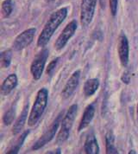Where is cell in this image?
<instances>
[{
  "label": "cell",
  "mask_w": 138,
  "mask_h": 154,
  "mask_svg": "<svg viewBox=\"0 0 138 154\" xmlns=\"http://www.w3.org/2000/svg\"><path fill=\"white\" fill-rule=\"evenodd\" d=\"M11 57H12V54H11L10 50H6V51L2 52L1 56H0L2 67H4V68L9 67L10 64V62H11Z\"/></svg>",
  "instance_id": "e0dca14e"
},
{
  "label": "cell",
  "mask_w": 138,
  "mask_h": 154,
  "mask_svg": "<svg viewBox=\"0 0 138 154\" xmlns=\"http://www.w3.org/2000/svg\"><path fill=\"white\" fill-rule=\"evenodd\" d=\"M85 152L86 154L99 153V146L96 137L93 133H91L86 137V140L85 142Z\"/></svg>",
  "instance_id": "7c38bea8"
},
{
  "label": "cell",
  "mask_w": 138,
  "mask_h": 154,
  "mask_svg": "<svg viewBox=\"0 0 138 154\" xmlns=\"http://www.w3.org/2000/svg\"><path fill=\"white\" fill-rule=\"evenodd\" d=\"M95 114V108L93 105H89L86 109L85 112L83 113L82 119L80 120V123L79 125V131H81L83 129H85L86 127L89 126V124L92 122V120L94 117Z\"/></svg>",
  "instance_id": "8fae6325"
},
{
  "label": "cell",
  "mask_w": 138,
  "mask_h": 154,
  "mask_svg": "<svg viewBox=\"0 0 138 154\" xmlns=\"http://www.w3.org/2000/svg\"><path fill=\"white\" fill-rule=\"evenodd\" d=\"M76 29H77V22L75 20H73L66 26V28L63 29L62 34L57 38L55 43V49L57 50L63 49L66 46L67 42H68L69 39L75 33Z\"/></svg>",
  "instance_id": "ba28073f"
},
{
  "label": "cell",
  "mask_w": 138,
  "mask_h": 154,
  "mask_svg": "<svg viewBox=\"0 0 138 154\" xmlns=\"http://www.w3.org/2000/svg\"><path fill=\"white\" fill-rule=\"evenodd\" d=\"M114 150V135L109 132L106 134V154H112Z\"/></svg>",
  "instance_id": "ac0fdd59"
},
{
  "label": "cell",
  "mask_w": 138,
  "mask_h": 154,
  "mask_svg": "<svg viewBox=\"0 0 138 154\" xmlns=\"http://www.w3.org/2000/svg\"><path fill=\"white\" fill-rule=\"evenodd\" d=\"M99 2H100V5H101V7L102 8L105 7L107 0H99Z\"/></svg>",
  "instance_id": "d4e9b609"
},
{
  "label": "cell",
  "mask_w": 138,
  "mask_h": 154,
  "mask_svg": "<svg viewBox=\"0 0 138 154\" xmlns=\"http://www.w3.org/2000/svg\"><path fill=\"white\" fill-rule=\"evenodd\" d=\"M77 110H78V106L76 104L71 106L69 107L68 111L65 114V116L62 118V127H61V130L57 136V143L58 144H62L63 142H65L68 139L69 133H70L71 128L73 126L74 121L75 119Z\"/></svg>",
  "instance_id": "3957f363"
},
{
  "label": "cell",
  "mask_w": 138,
  "mask_h": 154,
  "mask_svg": "<svg viewBox=\"0 0 138 154\" xmlns=\"http://www.w3.org/2000/svg\"><path fill=\"white\" fill-rule=\"evenodd\" d=\"M110 10L112 16H115L117 10V0H110Z\"/></svg>",
  "instance_id": "7402d4cb"
},
{
  "label": "cell",
  "mask_w": 138,
  "mask_h": 154,
  "mask_svg": "<svg viewBox=\"0 0 138 154\" xmlns=\"http://www.w3.org/2000/svg\"><path fill=\"white\" fill-rule=\"evenodd\" d=\"M12 11V1L11 0H4L2 3V13L4 17H9Z\"/></svg>",
  "instance_id": "ffe728a7"
},
{
  "label": "cell",
  "mask_w": 138,
  "mask_h": 154,
  "mask_svg": "<svg viewBox=\"0 0 138 154\" xmlns=\"http://www.w3.org/2000/svg\"><path fill=\"white\" fill-rule=\"evenodd\" d=\"M28 130L26 131V132H24V133H22V135H21L20 139L18 140V141L16 142V144L15 145V146H13L6 154H17L18 153V152H19V150H20L21 146H22V143H23V141L25 140L26 139V137L28 136Z\"/></svg>",
  "instance_id": "2e32d148"
},
{
  "label": "cell",
  "mask_w": 138,
  "mask_h": 154,
  "mask_svg": "<svg viewBox=\"0 0 138 154\" xmlns=\"http://www.w3.org/2000/svg\"><path fill=\"white\" fill-rule=\"evenodd\" d=\"M68 15V8L64 7L58 10L55 13L51 15L48 21L45 24L44 28L41 31V35H39L37 40V45L39 47H44L51 39L52 35H54L56 29L59 25L65 20Z\"/></svg>",
  "instance_id": "6da1fadb"
},
{
  "label": "cell",
  "mask_w": 138,
  "mask_h": 154,
  "mask_svg": "<svg viewBox=\"0 0 138 154\" xmlns=\"http://www.w3.org/2000/svg\"><path fill=\"white\" fill-rule=\"evenodd\" d=\"M112 154H118V152H117V151L116 150V149L114 150V152H113V153H112Z\"/></svg>",
  "instance_id": "4316f807"
},
{
  "label": "cell",
  "mask_w": 138,
  "mask_h": 154,
  "mask_svg": "<svg viewBox=\"0 0 138 154\" xmlns=\"http://www.w3.org/2000/svg\"><path fill=\"white\" fill-rule=\"evenodd\" d=\"M48 92L46 88H41L38 91L33 107L28 116V126H34L40 119L48 104Z\"/></svg>",
  "instance_id": "7a4b0ae2"
},
{
  "label": "cell",
  "mask_w": 138,
  "mask_h": 154,
  "mask_svg": "<svg viewBox=\"0 0 138 154\" xmlns=\"http://www.w3.org/2000/svg\"><path fill=\"white\" fill-rule=\"evenodd\" d=\"M48 56V51L47 49H43L35 56L33 63L30 67V71L34 80H39L41 77L42 72L45 67V63Z\"/></svg>",
  "instance_id": "8992f818"
},
{
  "label": "cell",
  "mask_w": 138,
  "mask_h": 154,
  "mask_svg": "<svg viewBox=\"0 0 138 154\" xmlns=\"http://www.w3.org/2000/svg\"><path fill=\"white\" fill-rule=\"evenodd\" d=\"M121 80L122 82L125 83V84H129L130 82V75L129 74V72H125L123 74V75L121 77Z\"/></svg>",
  "instance_id": "603a6c76"
},
{
  "label": "cell",
  "mask_w": 138,
  "mask_h": 154,
  "mask_svg": "<svg viewBox=\"0 0 138 154\" xmlns=\"http://www.w3.org/2000/svg\"><path fill=\"white\" fill-rule=\"evenodd\" d=\"M97 0H82L80 6V22L83 26H87L92 21Z\"/></svg>",
  "instance_id": "277c9868"
},
{
  "label": "cell",
  "mask_w": 138,
  "mask_h": 154,
  "mask_svg": "<svg viewBox=\"0 0 138 154\" xmlns=\"http://www.w3.org/2000/svg\"><path fill=\"white\" fill-rule=\"evenodd\" d=\"M16 85H17V77H16V75L15 74L10 75L2 83V86H1L2 94H4V95L9 94L16 88Z\"/></svg>",
  "instance_id": "4fadbf2b"
},
{
  "label": "cell",
  "mask_w": 138,
  "mask_h": 154,
  "mask_svg": "<svg viewBox=\"0 0 138 154\" xmlns=\"http://www.w3.org/2000/svg\"><path fill=\"white\" fill-rule=\"evenodd\" d=\"M128 154H136V152L134 150H131V151H130V152H129Z\"/></svg>",
  "instance_id": "484cf974"
},
{
  "label": "cell",
  "mask_w": 138,
  "mask_h": 154,
  "mask_svg": "<svg viewBox=\"0 0 138 154\" xmlns=\"http://www.w3.org/2000/svg\"><path fill=\"white\" fill-rule=\"evenodd\" d=\"M62 118V113H60L57 116V118L55 119L54 123L49 127V129H48V131H46L41 138L35 142V144L32 147L33 150H38V149H40L41 147L44 146L46 144H48L49 141H51V140H53L54 136H55V133L57 132V130H58V127H59L60 124H61Z\"/></svg>",
  "instance_id": "5b68a950"
},
{
  "label": "cell",
  "mask_w": 138,
  "mask_h": 154,
  "mask_svg": "<svg viewBox=\"0 0 138 154\" xmlns=\"http://www.w3.org/2000/svg\"><path fill=\"white\" fill-rule=\"evenodd\" d=\"M137 117H138V105H137Z\"/></svg>",
  "instance_id": "83f0119b"
},
{
  "label": "cell",
  "mask_w": 138,
  "mask_h": 154,
  "mask_svg": "<svg viewBox=\"0 0 138 154\" xmlns=\"http://www.w3.org/2000/svg\"><path fill=\"white\" fill-rule=\"evenodd\" d=\"M99 87V81L98 79H90L84 85V94L86 96H92L95 94Z\"/></svg>",
  "instance_id": "9a60e30c"
},
{
  "label": "cell",
  "mask_w": 138,
  "mask_h": 154,
  "mask_svg": "<svg viewBox=\"0 0 138 154\" xmlns=\"http://www.w3.org/2000/svg\"><path fill=\"white\" fill-rule=\"evenodd\" d=\"M36 29L34 28H30L24 30L20 35L16 36L13 42L14 50H22L28 47L31 42H33Z\"/></svg>",
  "instance_id": "52a82bcc"
},
{
  "label": "cell",
  "mask_w": 138,
  "mask_h": 154,
  "mask_svg": "<svg viewBox=\"0 0 138 154\" xmlns=\"http://www.w3.org/2000/svg\"><path fill=\"white\" fill-rule=\"evenodd\" d=\"M80 71L78 70L75 71L68 80V82H67V84L65 85L64 88L62 92V97L64 98H68L70 97L76 89L77 86L79 84V81H80Z\"/></svg>",
  "instance_id": "30bf717a"
},
{
  "label": "cell",
  "mask_w": 138,
  "mask_h": 154,
  "mask_svg": "<svg viewBox=\"0 0 138 154\" xmlns=\"http://www.w3.org/2000/svg\"><path fill=\"white\" fill-rule=\"evenodd\" d=\"M58 61H59V58H55V60H53L51 63L48 64V68H47V73H48V75H51L52 72L55 70V66H56V64L58 63Z\"/></svg>",
  "instance_id": "44dd1931"
},
{
  "label": "cell",
  "mask_w": 138,
  "mask_h": 154,
  "mask_svg": "<svg viewBox=\"0 0 138 154\" xmlns=\"http://www.w3.org/2000/svg\"><path fill=\"white\" fill-rule=\"evenodd\" d=\"M28 111V105H26L23 107L22 112L21 115L19 116V118L16 119L15 125L13 126L12 132H13V133L15 135H16V134H18V133H20L21 131L22 130L23 126L25 125L26 119H27Z\"/></svg>",
  "instance_id": "5bb4252c"
},
{
  "label": "cell",
  "mask_w": 138,
  "mask_h": 154,
  "mask_svg": "<svg viewBox=\"0 0 138 154\" xmlns=\"http://www.w3.org/2000/svg\"><path fill=\"white\" fill-rule=\"evenodd\" d=\"M46 154H62V151H61L60 148H57V149H55V150L48 152Z\"/></svg>",
  "instance_id": "cb8c5ba5"
},
{
  "label": "cell",
  "mask_w": 138,
  "mask_h": 154,
  "mask_svg": "<svg viewBox=\"0 0 138 154\" xmlns=\"http://www.w3.org/2000/svg\"><path fill=\"white\" fill-rule=\"evenodd\" d=\"M117 50L122 65L126 67L129 63V42L124 33H122L118 38Z\"/></svg>",
  "instance_id": "9c48e42d"
},
{
  "label": "cell",
  "mask_w": 138,
  "mask_h": 154,
  "mask_svg": "<svg viewBox=\"0 0 138 154\" xmlns=\"http://www.w3.org/2000/svg\"><path fill=\"white\" fill-rule=\"evenodd\" d=\"M15 114H16V109H15V107H13V106H11L4 113V115L3 117V121H4V123L6 126H9V125H10L12 123L14 118H15Z\"/></svg>",
  "instance_id": "d6986e66"
}]
</instances>
